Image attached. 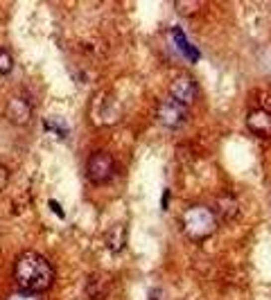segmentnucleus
<instances>
[{
  "instance_id": "f257e3e1",
  "label": "nucleus",
  "mask_w": 271,
  "mask_h": 300,
  "mask_svg": "<svg viewBox=\"0 0 271 300\" xmlns=\"http://www.w3.org/2000/svg\"><path fill=\"white\" fill-rule=\"evenodd\" d=\"M14 278L16 285L27 294H43L50 289L54 280V269L43 255L39 253H20L14 264Z\"/></svg>"
},
{
  "instance_id": "f03ea898",
  "label": "nucleus",
  "mask_w": 271,
  "mask_h": 300,
  "mask_svg": "<svg viewBox=\"0 0 271 300\" xmlns=\"http://www.w3.org/2000/svg\"><path fill=\"white\" fill-rule=\"evenodd\" d=\"M181 224H183V232L187 235V239L203 241L217 230V215L208 206H192L183 212Z\"/></svg>"
},
{
  "instance_id": "7ed1b4c3",
  "label": "nucleus",
  "mask_w": 271,
  "mask_h": 300,
  "mask_svg": "<svg viewBox=\"0 0 271 300\" xmlns=\"http://www.w3.org/2000/svg\"><path fill=\"white\" fill-rule=\"evenodd\" d=\"M115 174V160L111 153L106 151H95L89 156V160H86V176H89V181L93 183H106L111 181Z\"/></svg>"
},
{
  "instance_id": "20e7f679",
  "label": "nucleus",
  "mask_w": 271,
  "mask_h": 300,
  "mask_svg": "<svg viewBox=\"0 0 271 300\" xmlns=\"http://www.w3.org/2000/svg\"><path fill=\"white\" fill-rule=\"evenodd\" d=\"M5 115L11 124H16V127H25V124L32 120L30 99L23 97V95H14V97H9L7 104H5Z\"/></svg>"
},
{
  "instance_id": "39448f33",
  "label": "nucleus",
  "mask_w": 271,
  "mask_h": 300,
  "mask_svg": "<svg viewBox=\"0 0 271 300\" xmlns=\"http://www.w3.org/2000/svg\"><path fill=\"white\" fill-rule=\"evenodd\" d=\"M185 118H187V108L183 104L174 102L172 97H168L161 104V108H158V120H161L163 127H168V129H179L185 122Z\"/></svg>"
},
{
  "instance_id": "423d86ee",
  "label": "nucleus",
  "mask_w": 271,
  "mask_h": 300,
  "mask_svg": "<svg viewBox=\"0 0 271 300\" xmlns=\"http://www.w3.org/2000/svg\"><path fill=\"white\" fill-rule=\"evenodd\" d=\"M170 97L174 99V102L183 104V106H190V104L197 99V84H194L192 77H187V75H181V77H177L172 81V86H170Z\"/></svg>"
},
{
  "instance_id": "0eeeda50",
  "label": "nucleus",
  "mask_w": 271,
  "mask_h": 300,
  "mask_svg": "<svg viewBox=\"0 0 271 300\" xmlns=\"http://www.w3.org/2000/svg\"><path fill=\"white\" fill-rule=\"evenodd\" d=\"M113 289V278L106 271H93L86 280V296L90 300H104Z\"/></svg>"
},
{
  "instance_id": "6e6552de",
  "label": "nucleus",
  "mask_w": 271,
  "mask_h": 300,
  "mask_svg": "<svg viewBox=\"0 0 271 300\" xmlns=\"http://www.w3.org/2000/svg\"><path fill=\"white\" fill-rule=\"evenodd\" d=\"M247 127L251 133L260 136V138H269L271 136V113L262 111V108H251L247 115Z\"/></svg>"
},
{
  "instance_id": "1a4fd4ad",
  "label": "nucleus",
  "mask_w": 271,
  "mask_h": 300,
  "mask_svg": "<svg viewBox=\"0 0 271 300\" xmlns=\"http://www.w3.org/2000/svg\"><path fill=\"white\" fill-rule=\"evenodd\" d=\"M172 39H174V43L179 45V50L183 52L185 59H190L192 64H194V61H199V50L185 39V34H183L181 27H172Z\"/></svg>"
},
{
  "instance_id": "9d476101",
  "label": "nucleus",
  "mask_w": 271,
  "mask_h": 300,
  "mask_svg": "<svg viewBox=\"0 0 271 300\" xmlns=\"http://www.w3.org/2000/svg\"><path fill=\"white\" fill-rule=\"evenodd\" d=\"M124 239H127V235H124V226L122 224H118V226H113L111 230L104 235V241H106L108 251L113 253H120L124 248Z\"/></svg>"
},
{
  "instance_id": "9b49d317",
  "label": "nucleus",
  "mask_w": 271,
  "mask_h": 300,
  "mask_svg": "<svg viewBox=\"0 0 271 300\" xmlns=\"http://www.w3.org/2000/svg\"><path fill=\"white\" fill-rule=\"evenodd\" d=\"M217 203H219V215H224V217H235L237 215V203H235L233 197H222Z\"/></svg>"
},
{
  "instance_id": "f8f14e48",
  "label": "nucleus",
  "mask_w": 271,
  "mask_h": 300,
  "mask_svg": "<svg viewBox=\"0 0 271 300\" xmlns=\"http://www.w3.org/2000/svg\"><path fill=\"white\" fill-rule=\"evenodd\" d=\"M11 68H14V59H11L9 50L0 48V75H9Z\"/></svg>"
},
{
  "instance_id": "ddd939ff",
  "label": "nucleus",
  "mask_w": 271,
  "mask_h": 300,
  "mask_svg": "<svg viewBox=\"0 0 271 300\" xmlns=\"http://www.w3.org/2000/svg\"><path fill=\"white\" fill-rule=\"evenodd\" d=\"M45 131H54L59 138H64L66 133H68V127L61 120H45Z\"/></svg>"
},
{
  "instance_id": "4468645a",
  "label": "nucleus",
  "mask_w": 271,
  "mask_h": 300,
  "mask_svg": "<svg viewBox=\"0 0 271 300\" xmlns=\"http://www.w3.org/2000/svg\"><path fill=\"white\" fill-rule=\"evenodd\" d=\"M7 300H41L39 294H27V291H16V294H11Z\"/></svg>"
},
{
  "instance_id": "2eb2a0df",
  "label": "nucleus",
  "mask_w": 271,
  "mask_h": 300,
  "mask_svg": "<svg viewBox=\"0 0 271 300\" xmlns=\"http://www.w3.org/2000/svg\"><path fill=\"white\" fill-rule=\"evenodd\" d=\"M9 183V172L5 165H0V190H5V185Z\"/></svg>"
},
{
  "instance_id": "dca6fc26",
  "label": "nucleus",
  "mask_w": 271,
  "mask_h": 300,
  "mask_svg": "<svg viewBox=\"0 0 271 300\" xmlns=\"http://www.w3.org/2000/svg\"><path fill=\"white\" fill-rule=\"evenodd\" d=\"M50 208H52V210L57 212V215H59V217H64V210H61V208L57 206V203H54V201H50Z\"/></svg>"
}]
</instances>
